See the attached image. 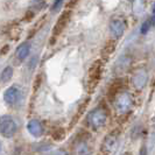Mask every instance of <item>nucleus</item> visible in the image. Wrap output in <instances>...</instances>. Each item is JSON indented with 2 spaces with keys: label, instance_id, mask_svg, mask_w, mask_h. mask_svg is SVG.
I'll list each match as a JSON object with an SVG mask.
<instances>
[{
  "label": "nucleus",
  "instance_id": "1",
  "mask_svg": "<svg viewBox=\"0 0 155 155\" xmlns=\"http://www.w3.org/2000/svg\"><path fill=\"white\" fill-rule=\"evenodd\" d=\"M114 107L116 111L120 114H124L130 112L133 107V97L132 94L127 91H121L117 94L114 98Z\"/></svg>",
  "mask_w": 155,
  "mask_h": 155
},
{
  "label": "nucleus",
  "instance_id": "2",
  "mask_svg": "<svg viewBox=\"0 0 155 155\" xmlns=\"http://www.w3.org/2000/svg\"><path fill=\"white\" fill-rule=\"evenodd\" d=\"M106 123H107V111L104 107H97L89 114V124L94 131L103 128Z\"/></svg>",
  "mask_w": 155,
  "mask_h": 155
},
{
  "label": "nucleus",
  "instance_id": "3",
  "mask_svg": "<svg viewBox=\"0 0 155 155\" xmlns=\"http://www.w3.org/2000/svg\"><path fill=\"white\" fill-rule=\"evenodd\" d=\"M90 135L87 133H82L77 137V139L74 143L72 148V155H91L92 154V147L89 143Z\"/></svg>",
  "mask_w": 155,
  "mask_h": 155
},
{
  "label": "nucleus",
  "instance_id": "4",
  "mask_svg": "<svg viewBox=\"0 0 155 155\" xmlns=\"http://www.w3.org/2000/svg\"><path fill=\"white\" fill-rule=\"evenodd\" d=\"M18 130L15 120L11 116L0 117V134L5 138H12Z\"/></svg>",
  "mask_w": 155,
  "mask_h": 155
},
{
  "label": "nucleus",
  "instance_id": "5",
  "mask_svg": "<svg viewBox=\"0 0 155 155\" xmlns=\"http://www.w3.org/2000/svg\"><path fill=\"white\" fill-rule=\"evenodd\" d=\"M110 33L113 38L119 39L123 36L126 28H127V22L123 16H114L110 21Z\"/></svg>",
  "mask_w": 155,
  "mask_h": 155
},
{
  "label": "nucleus",
  "instance_id": "6",
  "mask_svg": "<svg viewBox=\"0 0 155 155\" xmlns=\"http://www.w3.org/2000/svg\"><path fill=\"white\" fill-rule=\"evenodd\" d=\"M101 70H103V64L101 61H96L93 62L91 65V68L89 69V78H87V86L89 90L92 91L93 89L96 87L97 83L99 82L101 76Z\"/></svg>",
  "mask_w": 155,
  "mask_h": 155
},
{
  "label": "nucleus",
  "instance_id": "7",
  "mask_svg": "<svg viewBox=\"0 0 155 155\" xmlns=\"http://www.w3.org/2000/svg\"><path fill=\"white\" fill-rule=\"evenodd\" d=\"M118 142H119L118 133L112 132L107 134L101 145V153L105 155H111L112 153H114V150L118 147Z\"/></svg>",
  "mask_w": 155,
  "mask_h": 155
},
{
  "label": "nucleus",
  "instance_id": "8",
  "mask_svg": "<svg viewBox=\"0 0 155 155\" xmlns=\"http://www.w3.org/2000/svg\"><path fill=\"white\" fill-rule=\"evenodd\" d=\"M22 97V91L19 86L13 85L9 86L4 93V101L7 103L8 105H15L21 101Z\"/></svg>",
  "mask_w": 155,
  "mask_h": 155
},
{
  "label": "nucleus",
  "instance_id": "9",
  "mask_svg": "<svg viewBox=\"0 0 155 155\" xmlns=\"http://www.w3.org/2000/svg\"><path fill=\"white\" fill-rule=\"evenodd\" d=\"M147 83V71L143 68L138 69L132 77V84L137 90H142Z\"/></svg>",
  "mask_w": 155,
  "mask_h": 155
},
{
  "label": "nucleus",
  "instance_id": "10",
  "mask_svg": "<svg viewBox=\"0 0 155 155\" xmlns=\"http://www.w3.org/2000/svg\"><path fill=\"white\" fill-rule=\"evenodd\" d=\"M70 16H71V12H70V11H65V12H63L62 14H61L60 19L57 20V22L55 25L54 31H53V35H54V36L60 35V34L64 31V28L67 27V25L69 22Z\"/></svg>",
  "mask_w": 155,
  "mask_h": 155
},
{
  "label": "nucleus",
  "instance_id": "11",
  "mask_svg": "<svg viewBox=\"0 0 155 155\" xmlns=\"http://www.w3.org/2000/svg\"><path fill=\"white\" fill-rule=\"evenodd\" d=\"M27 130L35 138L41 137L43 134V131H45L43 126H42V124L40 123L39 120H29L28 124H27Z\"/></svg>",
  "mask_w": 155,
  "mask_h": 155
},
{
  "label": "nucleus",
  "instance_id": "12",
  "mask_svg": "<svg viewBox=\"0 0 155 155\" xmlns=\"http://www.w3.org/2000/svg\"><path fill=\"white\" fill-rule=\"evenodd\" d=\"M131 64V58L128 56H123L119 58V61L116 64V70L118 72H124L125 70H127V68Z\"/></svg>",
  "mask_w": 155,
  "mask_h": 155
},
{
  "label": "nucleus",
  "instance_id": "13",
  "mask_svg": "<svg viewBox=\"0 0 155 155\" xmlns=\"http://www.w3.org/2000/svg\"><path fill=\"white\" fill-rule=\"evenodd\" d=\"M29 51H31L29 45H28V43H22L21 46H19V48L16 49V57H18L20 61H23V60L29 55Z\"/></svg>",
  "mask_w": 155,
  "mask_h": 155
},
{
  "label": "nucleus",
  "instance_id": "14",
  "mask_svg": "<svg viewBox=\"0 0 155 155\" xmlns=\"http://www.w3.org/2000/svg\"><path fill=\"white\" fill-rule=\"evenodd\" d=\"M51 137H53V139L56 140V141H62V140L65 138V132H64L63 128L57 127V128H54V130L51 131Z\"/></svg>",
  "mask_w": 155,
  "mask_h": 155
},
{
  "label": "nucleus",
  "instance_id": "15",
  "mask_svg": "<svg viewBox=\"0 0 155 155\" xmlns=\"http://www.w3.org/2000/svg\"><path fill=\"white\" fill-rule=\"evenodd\" d=\"M12 75H13V69L11 67H7V68H5V69L2 70L1 76H0V81L5 83V82H7V81H9L12 78Z\"/></svg>",
  "mask_w": 155,
  "mask_h": 155
},
{
  "label": "nucleus",
  "instance_id": "16",
  "mask_svg": "<svg viewBox=\"0 0 155 155\" xmlns=\"http://www.w3.org/2000/svg\"><path fill=\"white\" fill-rule=\"evenodd\" d=\"M150 26H152V23H150V20H147V21H145V22L141 25V28H140V33L141 34H147L148 31H149V28H150Z\"/></svg>",
  "mask_w": 155,
  "mask_h": 155
},
{
  "label": "nucleus",
  "instance_id": "17",
  "mask_svg": "<svg viewBox=\"0 0 155 155\" xmlns=\"http://www.w3.org/2000/svg\"><path fill=\"white\" fill-rule=\"evenodd\" d=\"M62 1H57V2H55V5H54V7H53V9H54V11H57V8L58 7H61V6H62Z\"/></svg>",
  "mask_w": 155,
  "mask_h": 155
},
{
  "label": "nucleus",
  "instance_id": "18",
  "mask_svg": "<svg viewBox=\"0 0 155 155\" xmlns=\"http://www.w3.org/2000/svg\"><path fill=\"white\" fill-rule=\"evenodd\" d=\"M149 20H150V23H152V26H155V14H153V16H152Z\"/></svg>",
  "mask_w": 155,
  "mask_h": 155
},
{
  "label": "nucleus",
  "instance_id": "19",
  "mask_svg": "<svg viewBox=\"0 0 155 155\" xmlns=\"http://www.w3.org/2000/svg\"><path fill=\"white\" fill-rule=\"evenodd\" d=\"M141 155H147V152H146V148L145 147L141 149Z\"/></svg>",
  "mask_w": 155,
  "mask_h": 155
},
{
  "label": "nucleus",
  "instance_id": "20",
  "mask_svg": "<svg viewBox=\"0 0 155 155\" xmlns=\"http://www.w3.org/2000/svg\"><path fill=\"white\" fill-rule=\"evenodd\" d=\"M153 14H155V4L153 5Z\"/></svg>",
  "mask_w": 155,
  "mask_h": 155
}]
</instances>
